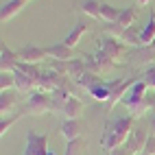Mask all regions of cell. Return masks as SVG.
Returning a JSON list of instances; mask_svg holds the SVG:
<instances>
[{"instance_id": "obj_32", "label": "cell", "mask_w": 155, "mask_h": 155, "mask_svg": "<svg viewBox=\"0 0 155 155\" xmlns=\"http://www.w3.org/2000/svg\"><path fill=\"white\" fill-rule=\"evenodd\" d=\"M149 131L155 136V109L151 111V118H149Z\"/></svg>"}, {"instance_id": "obj_21", "label": "cell", "mask_w": 155, "mask_h": 155, "mask_svg": "<svg viewBox=\"0 0 155 155\" xmlns=\"http://www.w3.org/2000/svg\"><path fill=\"white\" fill-rule=\"evenodd\" d=\"M155 42V15L149 18V22L140 28V44L142 46H151Z\"/></svg>"}, {"instance_id": "obj_34", "label": "cell", "mask_w": 155, "mask_h": 155, "mask_svg": "<svg viewBox=\"0 0 155 155\" xmlns=\"http://www.w3.org/2000/svg\"><path fill=\"white\" fill-rule=\"evenodd\" d=\"M48 155H55V153H53V151H48Z\"/></svg>"}, {"instance_id": "obj_27", "label": "cell", "mask_w": 155, "mask_h": 155, "mask_svg": "<svg viewBox=\"0 0 155 155\" xmlns=\"http://www.w3.org/2000/svg\"><path fill=\"white\" fill-rule=\"evenodd\" d=\"M125 26H120L118 22H111V24H105V35H109V37H116V39H120L122 42V35H125Z\"/></svg>"}, {"instance_id": "obj_11", "label": "cell", "mask_w": 155, "mask_h": 155, "mask_svg": "<svg viewBox=\"0 0 155 155\" xmlns=\"http://www.w3.org/2000/svg\"><path fill=\"white\" fill-rule=\"evenodd\" d=\"M46 53H48V59H53V61H70V59H77L74 48L66 46L64 42H57L53 46H46Z\"/></svg>"}, {"instance_id": "obj_16", "label": "cell", "mask_w": 155, "mask_h": 155, "mask_svg": "<svg viewBox=\"0 0 155 155\" xmlns=\"http://www.w3.org/2000/svg\"><path fill=\"white\" fill-rule=\"evenodd\" d=\"M129 61H133V64H153L155 48L153 46H138L133 53H129Z\"/></svg>"}, {"instance_id": "obj_7", "label": "cell", "mask_w": 155, "mask_h": 155, "mask_svg": "<svg viewBox=\"0 0 155 155\" xmlns=\"http://www.w3.org/2000/svg\"><path fill=\"white\" fill-rule=\"evenodd\" d=\"M147 92H149V83L144 79H140V81H136V83L129 87V92H127V96L122 98V103L127 105V109H131V107H136L138 103H142L144 98L149 96Z\"/></svg>"}, {"instance_id": "obj_18", "label": "cell", "mask_w": 155, "mask_h": 155, "mask_svg": "<svg viewBox=\"0 0 155 155\" xmlns=\"http://www.w3.org/2000/svg\"><path fill=\"white\" fill-rule=\"evenodd\" d=\"M61 136L66 138V142L81 138V122H79V118H66L64 122H61Z\"/></svg>"}, {"instance_id": "obj_14", "label": "cell", "mask_w": 155, "mask_h": 155, "mask_svg": "<svg viewBox=\"0 0 155 155\" xmlns=\"http://www.w3.org/2000/svg\"><path fill=\"white\" fill-rule=\"evenodd\" d=\"M18 103H20V94H18V90L0 92V111H2V116H11V111L18 107Z\"/></svg>"}, {"instance_id": "obj_6", "label": "cell", "mask_w": 155, "mask_h": 155, "mask_svg": "<svg viewBox=\"0 0 155 155\" xmlns=\"http://www.w3.org/2000/svg\"><path fill=\"white\" fill-rule=\"evenodd\" d=\"M85 66L90 72H94V74H105V72H109L114 66H116V61H111L109 57L101 55V53H94V55H85Z\"/></svg>"}, {"instance_id": "obj_8", "label": "cell", "mask_w": 155, "mask_h": 155, "mask_svg": "<svg viewBox=\"0 0 155 155\" xmlns=\"http://www.w3.org/2000/svg\"><path fill=\"white\" fill-rule=\"evenodd\" d=\"M64 79H66V77H61L59 72H55V70H46V72H42V74H39L37 85H39V90H42V92L53 94L55 90H59L61 85H64Z\"/></svg>"}, {"instance_id": "obj_35", "label": "cell", "mask_w": 155, "mask_h": 155, "mask_svg": "<svg viewBox=\"0 0 155 155\" xmlns=\"http://www.w3.org/2000/svg\"><path fill=\"white\" fill-rule=\"evenodd\" d=\"M140 155H149V153H140Z\"/></svg>"}, {"instance_id": "obj_12", "label": "cell", "mask_w": 155, "mask_h": 155, "mask_svg": "<svg viewBox=\"0 0 155 155\" xmlns=\"http://www.w3.org/2000/svg\"><path fill=\"white\" fill-rule=\"evenodd\" d=\"M20 64V55L13 53L7 44H2L0 48V72H15Z\"/></svg>"}, {"instance_id": "obj_4", "label": "cell", "mask_w": 155, "mask_h": 155, "mask_svg": "<svg viewBox=\"0 0 155 155\" xmlns=\"http://www.w3.org/2000/svg\"><path fill=\"white\" fill-rule=\"evenodd\" d=\"M48 140L50 133H35V131H26V147L22 155H48Z\"/></svg>"}, {"instance_id": "obj_26", "label": "cell", "mask_w": 155, "mask_h": 155, "mask_svg": "<svg viewBox=\"0 0 155 155\" xmlns=\"http://www.w3.org/2000/svg\"><path fill=\"white\" fill-rule=\"evenodd\" d=\"M122 42H125L127 46H133V48H138V46H142L140 44V31H136V28H127L125 31V35H122Z\"/></svg>"}, {"instance_id": "obj_36", "label": "cell", "mask_w": 155, "mask_h": 155, "mask_svg": "<svg viewBox=\"0 0 155 155\" xmlns=\"http://www.w3.org/2000/svg\"><path fill=\"white\" fill-rule=\"evenodd\" d=\"M24 2H31V0H24Z\"/></svg>"}, {"instance_id": "obj_2", "label": "cell", "mask_w": 155, "mask_h": 155, "mask_svg": "<svg viewBox=\"0 0 155 155\" xmlns=\"http://www.w3.org/2000/svg\"><path fill=\"white\" fill-rule=\"evenodd\" d=\"M53 109V96L48 94V92H42V90H35L33 94H28V98L22 103V107H20V114L24 116H44V114H50Z\"/></svg>"}, {"instance_id": "obj_28", "label": "cell", "mask_w": 155, "mask_h": 155, "mask_svg": "<svg viewBox=\"0 0 155 155\" xmlns=\"http://www.w3.org/2000/svg\"><path fill=\"white\" fill-rule=\"evenodd\" d=\"M81 144H83V140H81V138L70 140V142L66 144V155H77V153L81 151Z\"/></svg>"}, {"instance_id": "obj_22", "label": "cell", "mask_w": 155, "mask_h": 155, "mask_svg": "<svg viewBox=\"0 0 155 155\" xmlns=\"http://www.w3.org/2000/svg\"><path fill=\"white\" fill-rule=\"evenodd\" d=\"M136 20H138V9H136V7H122L120 18H118V24H120V26L131 28L133 24H136Z\"/></svg>"}, {"instance_id": "obj_10", "label": "cell", "mask_w": 155, "mask_h": 155, "mask_svg": "<svg viewBox=\"0 0 155 155\" xmlns=\"http://www.w3.org/2000/svg\"><path fill=\"white\" fill-rule=\"evenodd\" d=\"M116 83H118V79H111V81H103V79H98L87 92H90V96L94 98V101L107 103V98H109V94H111V90L116 87Z\"/></svg>"}, {"instance_id": "obj_29", "label": "cell", "mask_w": 155, "mask_h": 155, "mask_svg": "<svg viewBox=\"0 0 155 155\" xmlns=\"http://www.w3.org/2000/svg\"><path fill=\"white\" fill-rule=\"evenodd\" d=\"M142 153H149V155H155V136L151 133L149 136V140H147V144H144V151Z\"/></svg>"}, {"instance_id": "obj_1", "label": "cell", "mask_w": 155, "mask_h": 155, "mask_svg": "<svg viewBox=\"0 0 155 155\" xmlns=\"http://www.w3.org/2000/svg\"><path fill=\"white\" fill-rule=\"evenodd\" d=\"M133 116H120V118H111L105 122V129H103V136H101V147L105 153H111L114 149L122 147L129 136L133 133Z\"/></svg>"}, {"instance_id": "obj_17", "label": "cell", "mask_w": 155, "mask_h": 155, "mask_svg": "<svg viewBox=\"0 0 155 155\" xmlns=\"http://www.w3.org/2000/svg\"><path fill=\"white\" fill-rule=\"evenodd\" d=\"M83 109H85L83 101H81L79 96H74V94H72V96L66 101V105L61 107V114H64L66 118H79L81 114H83Z\"/></svg>"}, {"instance_id": "obj_3", "label": "cell", "mask_w": 155, "mask_h": 155, "mask_svg": "<svg viewBox=\"0 0 155 155\" xmlns=\"http://www.w3.org/2000/svg\"><path fill=\"white\" fill-rule=\"evenodd\" d=\"M96 53L109 57L111 61H118V59H122L125 55H129V48H127L125 42H120V39H116V37L103 35L98 42H96Z\"/></svg>"}, {"instance_id": "obj_23", "label": "cell", "mask_w": 155, "mask_h": 155, "mask_svg": "<svg viewBox=\"0 0 155 155\" xmlns=\"http://www.w3.org/2000/svg\"><path fill=\"white\" fill-rule=\"evenodd\" d=\"M81 11L101 22V0H81Z\"/></svg>"}, {"instance_id": "obj_19", "label": "cell", "mask_w": 155, "mask_h": 155, "mask_svg": "<svg viewBox=\"0 0 155 155\" xmlns=\"http://www.w3.org/2000/svg\"><path fill=\"white\" fill-rule=\"evenodd\" d=\"M87 33V26L83 24V22H79V24H74V28L70 31V33L66 35V39H64V44L66 46H70V48H77L79 46V42L83 39V35Z\"/></svg>"}, {"instance_id": "obj_15", "label": "cell", "mask_w": 155, "mask_h": 155, "mask_svg": "<svg viewBox=\"0 0 155 155\" xmlns=\"http://www.w3.org/2000/svg\"><path fill=\"white\" fill-rule=\"evenodd\" d=\"M26 5L28 2H24V0H9V2H5L2 9H0V20H2V24L9 22V20H13Z\"/></svg>"}, {"instance_id": "obj_9", "label": "cell", "mask_w": 155, "mask_h": 155, "mask_svg": "<svg viewBox=\"0 0 155 155\" xmlns=\"http://www.w3.org/2000/svg\"><path fill=\"white\" fill-rule=\"evenodd\" d=\"M18 55H20V61H24V64H33V66H37L39 61L48 59L46 48H39V46H33V44L22 46V48L18 50Z\"/></svg>"}, {"instance_id": "obj_5", "label": "cell", "mask_w": 155, "mask_h": 155, "mask_svg": "<svg viewBox=\"0 0 155 155\" xmlns=\"http://www.w3.org/2000/svg\"><path fill=\"white\" fill-rule=\"evenodd\" d=\"M136 81H140V77H131V79H118V83H116V87L111 90V94H109V98H107V103H105V111H109V109H114V105L116 103H120L122 98L127 96V92H129V87L136 83Z\"/></svg>"}, {"instance_id": "obj_33", "label": "cell", "mask_w": 155, "mask_h": 155, "mask_svg": "<svg viewBox=\"0 0 155 155\" xmlns=\"http://www.w3.org/2000/svg\"><path fill=\"white\" fill-rule=\"evenodd\" d=\"M136 2H138V5H140V7H147V5H149V2H151V0H136Z\"/></svg>"}, {"instance_id": "obj_31", "label": "cell", "mask_w": 155, "mask_h": 155, "mask_svg": "<svg viewBox=\"0 0 155 155\" xmlns=\"http://www.w3.org/2000/svg\"><path fill=\"white\" fill-rule=\"evenodd\" d=\"M107 155H131L129 151H127V147L122 144V147H118V149H114L111 153H107Z\"/></svg>"}, {"instance_id": "obj_20", "label": "cell", "mask_w": 155, "mask_h": 155, "mask_svg": "<svg viewBox=\"0 0 155 155\" xmlns=\"http://www.w3.org/2000/svg\"><path fill=\"white\" fill-rule=\"evenodd\" d=\"M120 11H122V7H111L107 2H101V22H105V24L118 22Z\"/></svg>"}, {"instance_id": "obj_13", "label": "cell", "mask_w": 155, "mask_h": 155, "mask_svg": "<svg viewBox=\"0 0 155 155\" xmlns=\"http://www.w3.org/2000/svg\"><path fill=\"white\" fill-rule=\"evenodd\" d=\"M15 90H18V92H22V94H33L35 90H39L37 79H35V77H31V74H26V72L15 70Z\"/></svg>"}, {"instance_id": "obj_30", "label": "cell", "mask_w": 155, "mask_h": 155, "mask_svg": "<svg viewBox=\"0 0 155 155\" xmlns=\"http://www.w3.org/2000/svg\"><path fill=\"white\" fill-rule=\"evenodd\" d=\"M144 81L149 83V87H153V92H155V70H144Z\"/></svg>"}, {"instance_id": "obj_25", "label": "cell", "mask_w": 155, "mask_h": 155, "mask_svg": "<svg viewBox=\"0 0 155 155\" xmlns=\"http://www.w3.org/2000/svg\"><path fill=\"white\" fill-rule=\"evenodd\" d=\"M20 118H22V114H20V111H18V114H13V116H2V122H0V136L5 138L7 133H9V129H11Z\"/></svg>"}, {"instance_id": "obj_24", "label": "cell", "mask_w": 155, "mask_h": 155, "mask_svg": "<svg viewBox=\"0 0 155 155\" xmlns=\"http://www.w3.org/2000/svg\"><path fill=\"white\" fill-rule=\"evenodd\" d=\"M15 90V72H0V92Z\"/></svg>"}]
</instances>
